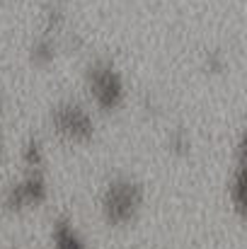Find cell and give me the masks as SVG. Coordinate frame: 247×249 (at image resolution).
<instances>
[{
	"label": "cell",
	"instance_id": "277c9868",
	"mask_svg": "<svg viewBox=\"0 0 247 249\" xmlns=\"http://www.w3.org/2000/svg\"><path fill=\"white\" fill-rule=\"evenodd\" d=\"M41 198H44V184H41V179H29L27 184H22V186H17V189L10 191L7 206L10 208H22L24 203H32V201L37 203Z\"/></svg>",
	"mask_w": 247,
	"mask_h": 249
},
{
	"label": "cell",
	"instance_id": "7a4b0ae2",
	"mask_svg": "<svg viewBox=\"0 0 247 249\" xmlns=\"http://www.w3.org/2000/svg\"><path fill=\"white\" fill-rule=\"evenodd\" d=\"M138 203H141V189L131 181H119L107 191L104 211L112 223H124L136 213Z\"/></svg>",
	"mask_w": 247,
	"mask_h": 249
},
{
	"label": "cell",
	"instance_id": "3957f363",
	"mask_svg": "<svg viewBox=\"0 0 247 249\" xmlns=\"http://www.w3.org/2000/svg\"><path fill=\"white\" fill-rule=\"evenodd\" d=\"M54 124L58 131L73 141H87L92 136V121L90 116L76 104H63L54 111Z\"/></svg>",
	"mask_w": 247,
	"mask_h": 249
},
{
	"label": "cell",
	"instance_id": "6da1fadb",
	"mask_svg": "<svg viewBox=\"0 0 247 249\" xmlns=\"http://www.w3.org/2000/svg\"><path fill=\"white\" fill-rule=\"evenodd\" d=\"M87 83H90V92L92 97L97 99V104L102 109H116L124 99V87H121V78L114 73L112 66L107 63H97L90 68V75H87Z\"/></svg>",
	"mask_w": 247,
	"mask_h": 249
},
{
	"label": "cell",
	"instance_id": "5b68a950",
	"mask_svg": "<svg viewBox=\"0 0 247 249\" xmlns=\"http://www.w3.org/2000/svg\"><path fill=\"white\" fill-rule=\"evenodd\" d=\"M56 245H58V249H82L80 240L68 230L66 223H58L56 225Z\"/></svg>",
	"mask_w": 247,
	"mask_h": 249
},
{
	"label": "cell",
	"instance_id": "8992f818",
	"mask_svg": "<svg viewBox=\"0 0 247 249\" xmlns=\"http://www.w3.org/2000/svg\"><path fill=\"white\" fill-rule=\"evenodd\" d=\"M27 160H29V162H32V160H34V162H39V145H37V143H34V145H29Z\"/></svg>",
	"mask_w": 247,
	"mask_h": 249
}]
</instances>
